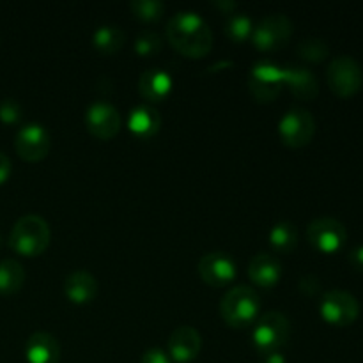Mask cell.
Here are the masks:
<instances>
[{"instance_id": "6da1fadb", "label": "cell", "mask_w": 363, "mask_h": 363, "mask_svg": "<svg viewBox=\"0 0 363 363\" xmlns=\"http://www.w3.org/2000/svg\"><path fill=\"white\" fill-rule=\"evenodd\" d=\"M170 45L186 57H204L213 46V32L204 16L195 11H177L167 21Z\"/></svg>"}, {"instance_id": "7a4b0ae2", "label": "cell", "mask_w": 363, "mask_h": 363, "mask_svg": "<svg viewBox=\"0 0 363 363\" xmlns=\"http://www.w3.org/2000/svg\"><path fill=\"white\" fill-rule=\"evenodd\" d=\"M52 230L43 216L28 213L20 216L9 234V247L21 255H39L48 248Z\"/></svg>"}, {"instance_id": "3957f363", "label": "cell", "mask_w": 363, "mask_h": 363, "mask_svg": "<svg viewBox=\"0 0 363 363\" xmlns=\"http://www.w3.org/2000/svg\"><path fill=\"white\" fill-rule=\"evenodd\" d=\"M220 312L227 325L234 328H245L257 319L261 312V298L250 286H234L223 294L220 301Z\"/></svg>"}, {"instance_id": "277c9868", "label": "cell", "mask_w": 363, "mask_h": 363, "mask_svg": "<svg viewBox=\"0 0 363 363\" xmlns=\"http://www.w3.org/2000/svg\"><path fill=\"white\" fill-rule=\"evenodd\" d=\"M291 335V321L284 312L268 311L255 321L252 340L259 354L280 351Z\"/></svg>"}, {"instance_id": "5b68a950", "label": "cell", "mask_w": 363, "mask_h": 363, "mask_svg": "<svg viewBox=\"0 0 363 363\" xmlns=\"http://www.w3.org/2000/svg\"><path fill=\"white\" fill-rule=\"evenodd\" d=\"M326 80L333 94L339 98H351L363 85V69L354 57L339 55L328 64Z\"/></svg>"}, {"instance_id": "8992f818", "label": "cell", "mask_w": 363, "mask_h": 363, "mask_svg": "<svg viewBox=\"0 0 363 363\" xmlns=\"http://www.w3.org/2000/svg\"><path fill=\"white\" fill-rule=\"evenodd\" d=\"M291 34H293V23L289 18L282 13H272L254 23L250 39L259 50L272 52L282 48L289 41Z\"/></svg>"}, {"instance_id": "52a82bcc", "label": "cell", "mask_w": 363, "mask_h": 363, "mask_svg": "<svg viewBox=\"0 0 363 363\" xmlns=\"http://www.w3.org/2000/svg\"><path fill=\"white\" fill-rule=\"evenodd\" d=\"M319 311L323 319L330 325L350 326L360 315V303L350 291L332 289L323 294Z\"/></svg>"}, {"instance_id": "ba28073f", "label": "cell", "mask_w": 363, "mask_h": 363, "mask_svg": "<svg viewBox=\"0 0 363 363\" xmlns=\"http://www.w3.org/2000/svg\"><path fill=\"white\" fill-rule=\"evenodd\" d=\"M279 133L284 144L291 147H303L315 133V119L307 108L293 106L279 121Z\"/></svg>"}, {"instance_id": "9c48e42d", "label": "cell", "mask_w": 363, "mask_h": 363, "mask_svg": "<svg viewBox=\"0 0 363 363\" xmlns=\"http://www.w3.org/2000/svg\"><path fill=\"white\" fill-rule=\"evenodd\" d=\"M307 240L308 243L319 252L325 254H333L340 250L347 240V230L342 222L332 216H319L312 220L307 227Z\"/></svg>"}, {"instance_id": "30bf717a", "label": "cell", "mask_w": 363, "mask_h": 363, "mask_svg": "<svg viewBox=\"0 0 363 363\" xmlns=\"http://www.w3.org/2000/svg\"><path fill=\"white\" fill-rule=\"evenodd\" d=\"M14 149L18 156L27 162H39L52 149V135L41 123H27L18 130L14 137Z\"/></svg>"}, {"instance_id": "8fae6325", "label": "cell", "mask_w": 363, "mask_h": 363, "mask_svg": "<svg viewBox=\"0 0 363 363\" xmlns=\"http://www.w3.org/2000/svg\"><path fill=\"white\" fill-rule=\"evenodd\" d=\"M282 66L272 60H257L252 66L248 85L259 101H272L282 91Z\"/></svg>"}, {"instance_id": "7c38bea8", "label": "cell", "mask_w": 363, "mask_h": 363, "mask_svg": "<svg viewBox=\"0 0 363 363\" xmlns=\"http://www.w3.org/2000/svg\"><path fill=\"white\" fill-rule=\"evenodd\" d=\"M121 124H123V117H121L119 110L105 99H96L85 112L87 130L94 137L103 138V140L116 137L121 130Z\"/></svg>"}, {"instance_id": "4fadbf2b", "label": "cell", "mask_w": 363, "mask_h": 363, "mask_svg": "<svg viewBox=\"0 0 363 363\" xmlns=\"http://www.w3.org/2000/svg\"><path fill=\"white\" fill-rule=\"evenodd\" d=\"M199 275L209 286L222 287L236 279L238 264L227 252H208L199 261Z\"/></svg>"}, {"instance_id": "5bb4252c", "label": "cell", "mask_w": 363, "mask_h": 363, "mask_svg": "<svg viewBox=\"0 0 363 363\" xmlns=\"http://www.w3.org/2000/svg\"><path fill=\"white\" fill-rule=\"evenodd\" d=\"M201 347L202 337L199 330H195L190 325H181L170 333L169 342H167V350H169L167 353L174 362L188 363L197 358V354L201 353Z\"/></svg>"}, {"instance_id": "9a60e30c", "label": "cell", "mask_w": 363, "mask_h": 363, "mask_svg": "<svg viewBox=\"0 0 363 363\" xmlns=\"http://www.w3.org/2000/svg\"><path fill=\"white\" fill-rule=\"evenodd\" d=\"M25 358L28 363H59V340L48 332L32 333L25 344Z\"/></svg>"}, {"instance_id": "2e32d148", "label": "cell", "mask_w": 363, "mask_h": 363, "mask_svg": "<svg viewBox=\"0 0 363 363\" xmlns=\"http://www.w3.org/2000/svg\"><path fill=\"white\" fill-rule=\"evenodd\" d=\"M282 80L300 99H314L319 92L318 77L303 66H282Z\"/></svg>"}, {"instance_id": "e0dca14e", "label": "cell", "mask_w": 363, "mask_h": 363, "mask_svg": "<svg viewBox=\"0 0 363 363\" xmlns=\"http://www.w3.org/2000/svg\"><path fill=\"white\" fill-rule=\"evenodd\" d=\"M248 277L252 279V282H255L257 286L262 287H272L282 277V262L277 255L269 254V252H259L257 255H254V259L250 261L248 266Z\"/></svg>"}, {"instance_id": "ac0fdd59", "label": "cell", "mask_w": 363, "mask_h": 363, "mask_svg": "<svg viewBox=\"0 0 363 363\" xmlns=\"http://www.w3.org/2000/svg\"><path fill=\"white\" fill-rule=\"evenodd\" d=\"M64 293L74 303H89L98 294V279L87 269H74L64 280Z\"/></svg>"}, {"instance_id": "d6986e66", "label": "cell", "mask_w": 363, "mask_h": 363, "mask_svg": "<svg viewBox=\"0 0 363 363\" xmlns=\"http://www.w3.org/2000/svg\"><path fill=\"white\" fill-rule=\"evenodd\" d=\"M174 80L169 71L162 67H149L138 78V91L149 101H160L172 91Z\"/></svg>"}, {"instance_id": "ffe728a7", "label": "cell", "mask_w": 363, "mask_h": 363, "mask_svg": "<svg viewBox=\"0 0 363 363\" xmlns=\"http://www.w3.org/2000/svg\"><path fill=\"white\" fill-rule=\"evenodd\" d=\"M160 126H162V116H160L158 108L149 103H140V105L133 106L128 116V128L131 133L140 138H149L156 135Z\"/></svg>"}, {"instance_id": "44dd1931", "label": "cell", "mask_w": 363, "mask_h": 363, "mask_svg": "<svg viewBox=\"0 0 363 363\" xmlns=\"http://www.w3.org/2000/svg\"><path fill=\"white\" fill-rule=\"evenodd\" d=\"M126 43V32L116 23H103L92 32V45L101 53H116Z\"/></svg>"}, {"instance_id": "7402d4cb", "label": "cell", "mask_w": 363, "mask_h": 363, "mask_svg": "<svg viewBox=\"0 0 363 363\" xmlns=\"http://www.w3.org/2000/svg\"><path fill=\"white\" fill-rule=\"evenodd\" d=\"M25 282V268L20 261L7 257L0 261V294H14Z\"/></svg>"}, {"instance_id": "603a6c76", "label": "cell", "mask_w": 363, "mask_h": 363, "mask_svg": "<svg viewBox=\"0 0 363 363\" xmlns=\"http://www.w3.org/2000/svg\"><path fill=\"white\" fill-rule=\"evenodd\" d=\"M269 243L273 248L280 252L293 250L298 245V229L293 222H277L275 225L269 229Z\"/></svg>"}, {"instance_id": "cb8c5ba5", "label": "cell", "mask_w": 363, "mask_h": 363, "mask_svg": "<svg viewBox=\"0 0 363 363\" xmlns=\"http://www.w3.org/2000/svg\"><path fill=\"white\" fill-rule=\"evenodd\" d=\"M252 30H254V21L248 16V13L243 11H234V13L227 14L225 18V34L229 35L233 41L241 43L245 39H250Z\"/></svg>"}, {"instance_id": "d4e9b609", "label": "cell", "mask_w": 363, "mask_h": 363, "mask_svg": "<svg viewBox=\"0 0 363 363\" xmlns=\"http://www.w3.org/2000/svg\"><path fill=\"white\" fill-rule=\"evenodd\" d=\"M328 45L321 38H305L298 45V55L308 62H323L328 57Z\"/></svg>"}, {"instance_id": "484cf974", "label": "cell", "mask_w": 363, "mask_h": 363, "mask_svg": "<svg viewBox=\"0 0 363 363\" xmlns=\"http://www.w3.org/2000/svg\"><path fill=\"white\" fill-rule=\"evenodd\" d=\"M131 11L144 21H156L165 13V4L162 0H131Z\"/></svg>"}, {"instance_id": "4316f807", "label": "cell", "mask_w": 363, "mask_h": 363, "mask_svg": "<svg viewBox=\"0 0 363 363\" xmlns=\"http://www.w3.org/2000/svg\"><path fill=\"white\" fill-rule=\"evenodd\" d=\"M162 38H160L158 34H156L155 30H142L140 34L137 35V39H135V52L138 53V55H155V53L160 52V48H162Z\"/></svg>"}, {"instance_id": "83f0119b", "label": "cell", "mask_w": 363, "mask_h": 363, "mask_svg": "<svg viewBox=\"0 0 363 363\" xmlns=\"http://www.w3.org/2000/svg\"><path fill=\"white\" fill-rule=\"evenodd\" d=\"M23 116V108H21L20 101L14 98H4L0 99V121L6 124H14L21 119Z\"/></svg>"}, {"instance_id": "f1b7e54d", "label": "cell", "mask_w": 363, "mask_h": 363, "mask_svg": "<svg viewBox=\"0 0 363 363\" xmlns=\"http://www.w3.org/2000/svg\"><path fill=\"white\" fill-rule=\"evenodd\" d=\"M140 363H172V358L169 357L165 350L162 347H149L144 354H142Z\"/></svg>"}, {"instance_id": "f546056e", "label": "cell", "mask_w": 363, "mask_h": 363, "mask_svg": "<svg viewBox=\"0 0 363 363\" xmlns=\"http://www.w3.org/2000/svg\"><path fill=\"white\" fill-rule=\"evenodd\" d=\"M300 289L305 294H308V296H315L319 293V289H321V280L314 273H307V275H303L300 279Z\"/></svg>"}, {"instance_id": "4dcf8cb0", "label": "cell", "mask_w": 363, "mask_h": 363, "mask_svg": "<svg viewBox=\"0 0 363 363\" xmlns=\"http://www.w3.org/2000/svg\"><path fill=\"white\" fill-rule=\"evenodd\" d=\"M11 170H13V163H11L9 156L0 151V184L9 179Z\"/></svg>"}, {"instance_id": "1f68e13d", "label": "cell", "mask_w": 363, "mask_h": 363, "mask_svg": "<svg viewBox=\"0 0 363 363\" xmlns=\"http://www.w3.org/2000/svg\"><path fill=\"white\" fill-rule=\"evenodd\" d=\"M350 261L354 268L363 272V245H358V247H354L353 250H351Z\"/></svg>"}, {"instance_id": "d6a6232c", "label": "cell", "mask_w": 363, "mask_h": 363, "mask_svg": "<svg viewBox=\"0 0 363 363\" xmlns=\"http://www.w3.org/2000/svg\"><path fill=\"white\" fill-rule=\"evenodd\" d=\"M262 357V362L264 363H286V354L282 353V350L280 351H272V353H266V354H261Z\"/></svg>"}, {"instance_id": "836d02e7", "label": "cell", "mask_w": 363, "mask_h": 363, "mask_svg": "<svg viewBox=\"0 0 363 363\" xmlns=\"http://www.w3.org/2000/svg\"><path fill=\"white\" fill-rule=\"evenodd\" d=\"M215 6L220 7V9H223V11H225V13L230 14V13H234V9H236V7H238V4L233 2V0H223V2H222V0H216Z\"/></svg>"}, {"instance_id": "e575fe53", "label": "cell", "mask_w": 363, "mask_h": 363, "mask_svg": "<svg viewBox=\"0 0 363 363\" xmlns=\"http://www.w3.org/2000/svg\"><path fill=\"white\" fill-rule=\"evenodd\" d=\"M0 245H2V238H0Z\"/></svg>"}]
</instances>
